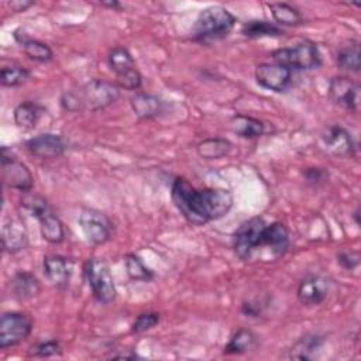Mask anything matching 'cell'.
I'll return each instance as SVG.
<instances>
[{
	"instance_id": "cell-13",
	"label": "cell",
	"mask_w": 361,
	"mask_h": 361,
	"mask_svg": "<svg viewBox=\"0 0 361 361\" xmlns=\"http://www.w3.org/2000/svg\"><path fill=\"white\" fill-rule=\"evenodd\" d=\"M329 97L336 106L357 111L360 106V85L347 76H334L329 83Z\"/></svg>"
},
{
	"instance_id": "cell-29",
	"label": "cell",
	"mask_w": 361,
	"mask_h": 361,
	"mask_svg": "<svg viewBox=\"0 0 361 361\" xmlns=\"http://www.w3.org/2000/svg\"><path fill=\"white\" fill-rule=\"evenodd\" d=\"M268 7L276 25L295 27L303 23L302 14L288 3H271L268 4Z\"/></svg>"
},
{
	"instance_id": "cell-6",
	"label": "cell",
	"mask_w": 361,
	"mask_h": 361,
	"mask_svg": "<svg viewBox=\"0 0 361 361\" xmlns=\"http://www.w3.org/2000/svg\"><path fill=\"white\" fill-rule=\"evenodd\" d=\"M85 276L93 296L100 303H111L116 299V286L109 265L102 258H90L85 264Z\"/></svg>"
},
{
	"instance_id": "cell-38",
	"label": "cell",
	"mask_w": 361,
	"mask_h": 361,
	"mask_svg": "<svg viewBox=\"0 0 361 361\" xmlns=\"http://www.w3.org/2000/svg\"><path fill=\"white\" fill-rule=\"evenodd\" d=\"M103 6H107V7H111V8H120L121 4L117 3V1H113V3H102Z\"/></svg>"
},
{
	"instance_id": "cell-39",
	"label": "cell",
	"mask_w": 361,
	"mask_h": 361,
	"mask_svg": "<svg viewBox=\"0 0 361 361\" xmlns=\"http://www.w3.org/2000/svg\"><path fill=\"white\" fill-rule=\"evenodd\" d=\"M358 214H360V212H358V209L354 212V219H355V223L357 224H360V220H358Z\"/></svg>"
},
{
	"instance_id": "cell-1",
	"label": "cell",
	"mask_w": 361,
	"mask_h": 361,
	"mask_svg": "<svg viewBox=\"0 0 361 361\" xmlns=\"http://www.w3.org/2000/svg\"><path fill=\"white\" fill-rule=\"evenodd\" d=\"M171 197L180 214L195 226L221 219L228 213L234 202L230 190L217 188L196 189L180 176L172 182Z\"/></svg>"
},
{
	"instance_id": "cell-9",
	"label": "cell",
	"mask_w": 361,
	"mask_h": 361,
	"mask_svg": "<svg viewBox=\"0 0 361 361\" xmlns=\"http://www.w3.org/2000/svg\"><path fill=\"white\" fill-rule=\"evenodd\" d=\"M32 331V319L23 312H6L0 319V348L23 343Z\"/></svg>"
},
{
	"instance_id": "cell-19",
	"label": "cell",
	"mask_w": 361,
	"mask_h": 361,
	"mask_svg": "<svg viewBox=\"0 0 361 361\" xmlns=\"http://www.w3.org/2000/svg\"><path fill=\"white\" fill-rule=\"evenodd\" d=\"M44 275L55 286H66L69 283L73 262L62 255H47L44 258Z\"/></svg>"
},
{
	"instance_id": "cell-17",
	"label": "cell",
	"mask_w": 361,
	"mask_h": 361,
	"mask_svg": "<svg viewBox=\"0 0 361 361\" xmlns=\"http://www.w3.org/2000/svg\"><path fill=\"white\" fill-rule=\"evenodd\" d=\"M28 234L24 223L17 217H7L1 226V245L7 252H17L27 247Z\"/></svg>"
},
{
	"instance_id": "cell-36",
	"label": "cell",
	"mask_w": 361,
	"mask_h": 361,
	"mask_svg": "<svg viewBox=\"0 0 361 361\" xmlns=\"http://www.w3.org/2000/svg\"><path fill=\"white\" fill-rule=\"evenodd\" d=\"M305 179L312 185H320L324 183L329 178V172L323 168H307L305 172Z\"/></svg>"
},
{
	"instance_id": "cell-31",
	"label": "cell",
	"mask_w": 361,
	"mask_h": 361,
	"mask_svg": "<svg viewBox=\"0 0 361 361\" xmlns=\"http://www.w3.org/2000/svg\"><path fill=\"white\" fill-rule=\"evenodd\" d=\"M30 75L31 72L27 68L21 65H10V66L1 68L0 82H1V86L4 87H16L27 82Z\"/></svg>"
},
{
	"instance_id": "cell-14",
	"label": "cell",
	"mask_w": 361,
	"mask_h": 361,
	"mask_svg": "<svg viewBox=\"0 0 361 361\" xmlns=\"http://www.w3.org/2000/svg\"><path fill=\"white\" fill-rule=\"evenodd\" d=\"M331 282L322 275H306L298 285L296 295L299 300L306 306H316L323 303L330 292Z\"/></svg>"
},
{
	"instance_id": "cell-25",
	"label": "cell",
	"mask_w": 361,
	"mask_h": 361,
	"mask_svg": "<svg viewBox=\"0 0 361 361\" xmlns=\"http://www.w3.org/2000/svg\"><path fill=\"white\" fill-rule=\"evenodd\" d=\"M258 345L257 334L245 327L233 333L228 343L224 347V354H245L255 350Z\"/></svg>"
},
{
	"instance_id": "cell-37",
	"label": "cell",
	"mask_w": 361,
	"mask_h": 361,
	"mask_svg": "<svg viewBox=\"0 0 361 361\" xmlns=\"http://www.w3.org/2000/svg\"><path fill=\"white\" fill-rule=\"evenodd\" d=\"M32 4H34L32 1H13V3H10L11 8H14L16 11H24L27 7H30Z\"/></svg>"
},
{
	"instance_id": "cell-22",
	"label": "cell",
	"mask_w": 361,
	"mask_h": 361,
	"mask_svg": "<svg viewBox=\"0 0 361 361\" xmlns=\"http://www.w3.org/2000/svg\"><path fill=\"white\" fill-rule=\"evenodd\" d=\"M14 38L28 58L37 62H49L54 58L52 49L45 42L27 37L24 32H21V30L14 31Z\"/></svg>"
},
{
	"instance_id": "cell-35",
	"label": "cell",
	"mask_w": 361,
	"mask_h": 361,
	"mask_svg": "<svg viewBox=\"0 0 361 361\" xmlns=\"http://www.w3.org/2000/svg\"><path fill=\"white\" fill-rule=\"evenodd\" d=\"M337 262L345 269H355L360 265V254L357 251H340Z\"/></svg>"
},
{
	"instance_id": "cell-12",
	"label": "cell",
	"mask_w": 361,
	"mask_h": 361,
	"mask_svg": "<svg viewBox=\"0 0 361 361\" xmlns=\"http://www.w3.org/2000/svg\"><path fill=\"white\" fill-rule=\"evenodd\" d=\"M255 80L264 89L281 93L292 83V71L276 62L259 63L255 69Z\"/></svg>"
},
{
	"instance_id": "cell-15",
	"label": "cell",
	"mask_w": 361,
	"mask_h": 361,
	"mask_svg": "<svg viewBox=\"0 0 361 361\" xmlns=\"http://www.w3.org/2000/svg\"><path fill=\"white\" fill-rule=\"evenodd\" d=\"M25 147L31 155L39 159H54L65 152L63 140L52 133H44L30 138L25 142Z\"/></svg>"
},
{
	"instance_id": "cell-3",
	"label": "cell",
	"mask_w": 361,
	"mask_h": 361,
	"mask_svg": "<svg viewBox=\"0 0 361 361\" xmlns=\"http://www.w3.org/2000/svg\"><path fill=\"white\" fill-rule=\"evenodd\" d=\"M23 207L39 221V231L44 240L51 244H59L65 238V230L61 219L54 213L45 197L39 195H25L21 200Z\"/></svg>"
},
{
	"instance_id": "cell-10",
	"label": "cell",
	"mask_w": 361,
	"mask_h": 361,
	"mask_svg": "<svg viewBox=\"0 0 361 361\" xmlns=\"http://www.w3.org/2000/svg\"><path fill=\"white\" fill-rule=\"evenodd\" d=\"M1 180L4 186L20 192H30L34 183L28 166L16 159L6 147L1 148Z\"/></svg>"
},
{
	"instance_id": "cell-33",
	"label": "cell",
	"mask_w": 361,
	"mask_h": 361,
	"mask_svg": "<svg viewBox=\"0 0 361 361\" xmlns=\"http://www.w3.org/2000/svg\"><path fill=\"white\" fill-rule=\"evenodd\" d=\"M59 353H61V343L55 338L45 340V341H38L30 348V355L41 357V358L56 355Z\"/></svg>"
},
{
	"instance_id": "cell-21",
	"label": "cell",
	"mask_w": 361,
	"mask_h": 361,
	"mask_svg": "<svg viewBox=\"0 0 361 361\" xmlns=\"http://www.w3.org/2000/svg\"><path fill=\"white\" fill-rule=\"evenodd\" d=\"M323 345V337L319 334H306L300 337L289 350V357L292 360H302L309 361L319 357V353L322 351Z\"/></svg>"
},
{
	"instance_id": "cell-2",
	"label": "cell",
	"mask_w": 361,
	"mask_h": 361,
	"mask_svg": "<svg viewBox=\"0 0 361 361\" xmlns=\"http://www.w3.org/2000/svg\"><path fill=\"white\" fill-rule=\"evenodd\" d=\"M235 25V17L221 6L203 8L193 27V39L199 42H212L226 38Z\"/></svg>"
},
{
	"instance_id": "cell-16",
	"label": "cell",
	"mask_w": 361,
	"mask_h": 361,
	"mask_svg": "<svg viewBox=\"0 0 361 361\" xmlns=\"http://www.w3.org/2000/svg\"><path fill=\"white\" fill-rule=\"evenodd\" d=\"M323 144L329 152L336 157H351L354 155L355 145L351 134L341 126H330L322 135Z\"/></svg>"
},
{
	"instance_id": "cell-5",
	"label": "cell",
	"mask_w": 361,
	"mask_h": 361,
	"mask_svg": "<svg viewBox=\"0 0 361 361\" xmlns=\"http://www.w3.org/2000/svg\"><path fill=\"white\" fill-rule=\"evenodd\" d=\"M272 59L276 63H281L286 68L303 71V69H313L320 66L322 56L319 48L312 41H302L295 47L289 48H279L272 52Z\"/></svg>"
},
{
	"instance_id": "cell-20",
	"label": "cell",
	"mask_w": 361,
	"mask_h": 361,
	"mask_svg": "<svg viewBox=\"0 0 361 361\" xmlns=\"http://www.w3.org/2000/svg\"><path fill=\"white\" fill-rule=\"evenodd\" d=\"M130 106L137 117L147 120L158 117L164 111V102L159 97L144 92L135 93L130 99Z\"/></svg>"
},
{
	"instance_id": "cell-4",
	"label": "cell",
	"mask_w": 361,
	"mask_h": 361,
	"mask_svg": "<svg viewBox=\"0 0 361 361\" xmlns=\"http://www.w3.org/2000/svg\"><path fill=\"white\" fill-rule=\"evenodd\" d=\"M76 94L80 110L97 111L109 107L120 97V87L103 79H92L76 90Z\"/></svg>"
},
{
	"instance_id": "cell-34",
	"label": "cell",
	"mask_w": 361,
	"mask_h": 361,
	"mask_svg": "<svg viewBox=\"0 0 361 361\" xmlns=\"http://www.w3.org/2000/svg\"><path fill=\"white\" fill-rule=\"evenodd\" d=\"M159 323V313L157 312H145L137 316L134 323L131 324V333H144L151 330Z\"/></svg>"
},
{
	"instance_id": "cell-18",
	"label": "cell",
	"mask_w": 361,
	"mask_h": 361,
	"mask_svg": "<svg viewBox=\"0 0 361 361\" xmlns=\"http://www.w3.org/2000/svg\"><path fill=\"white\" fill-rule=\"evenodd\" d=\"M289 230L283 223L274 221L265 226L261 247H267L274 258L283 257L289 250Z\"/></svg>"
},
{
	"instance_id": "cell-30",
	"label": "cell",
	"mask_w": 361,
	"mask_h": 361,
	"mask_svg": "<svg viewBox=\"0 0 361 361\" xmlns=\"http://www.w3.org/2000/svg\"><path fill=\"white\" fill-rule=\"evenodd\" d=\"M241 31L245 37H250V38L283 35V30L279 25L265 20H250L243 25Z\"/></svg>"
},
{
	"instance_id": "cell-26",
	"label": "cell",
	"mask_w": 361,
	"mask_h": 361,
	"mask_svg": "<svg viewBox=\"0 0 361 361\" xmlns=\"http://www.w3.org/2000/svg\"><path fill=\"white\" fill-rule=\"evenodd\" d=\"M233 149V144L220 137H213V138H206L200 141L196 147L197 155L203 159H220L226 155L230 154Z\"/></svg>"
},
{
	"instance_id": "cell-24",
	"label": "cell",
	"mask_w": 361,
	"mask_h": 361,
	"mask_svg": "<svg viewBox=\"0 0 361 361\" xmlns=\"http://www.w3.org/2000/svg\"><path fill=\"white\" fill-rule=\"evenodd\" d=\"M231 130L241 138H258L265 131V124L255 117L245 116V114H235L230 121Z\"/></svg>"
},
{
	"instance_id": "cell-32",
	"label": "cell",
	"mask_w": 361,
	"mask_h": 361,
	"mask_svg": "<svg viewBox=\"0 0 361 361\" xmlns=\"http://www.w3.org/2000/svg\"><path fill=\"white\" fill-rule=\"evenodd\" d=\"M124 264H126L127 275L133 281H145L147 282L154 278V272L148 267H145L142 259L135 254H127Z\"/></svg>"
},
{
	"instance_id": "cell-28",
	"label": "cell",
	"mask_w": 361,
	"mask_h": 361,
	"mask_svg": "<svg viewBox=\"0 0 361 361\" xmlns=\"http://www.w3.org/2000/svg\"><path fill=\"white\" fill-rule=\"evenodd\" d=\"M337 66L343 71L358 72L361 69V52L358 41H350L343 45L336 56Z\"/></svg>"
},
{
	"instance_id": "cell-7",
	"label": "cell",
	"mask_w": 361,
	"mask_h": 361,
	"mask_svg": "<svg viewBox=\"0 0 361 361\" xmlns=\"http://www.w3.org/2000/svg\"><path fill=\"white\" fill-rule=\"evenodd\" d=\"M265 226L267 223L262 217H251L241 223L234 231L233 248L240 259H251L252 254L261 248Z\"/></svg>"
},
{
	"instance_id": "cell-8",
	"label": "cell",
	"mask_w": 361,
	"mask_h": 361,
	"mask_svg": "<svg viewBox=\"0 0 361 361\" xmlns=\"http://www.w3.org/2000/svg\"><path fill=\"white\" fill-rule=\"evenodd\" d=\"M111 71L117 75L118 87L127 90H138L142 85L141 73L135 68V62L130 51L124 47H114L107 55Z\"/></svg>"
},
{
	"instance_id": "cell-11",
	"label": "cell",
	"mask_w": 361,
	"mask_h": 361,
	"mask_svg": "<svg viewBox=\"0 0 361 361\" xmlns=\"http://www.w3.org/2000/svg\"><path fill=\"white\" fill-rule=\"evenodd\" d=\"M79 226L92 244H104L111 235V221L110 219L96 210V209H83L79 216Z\"/></svg>"
},
{
	"instance_id": "cell-27",
	"label": "cell",
	"mask_w": 361,
	"mask_h": 361,
	"mask_svg": "<svg viewBox=\"0 0 361 361\" xmlns=\"http://www.w3.org/2000/svg\"><path fill=\"white\" fill-rule=\"evenodd\" d=\"M41 113H42V107L38 103L32 100H25L14 109V123L20 128L31 130L37 126L41 117Z\"/></svg>"
},
{
	"instance_id": "cell-23",
	"label": "cell",
	"mask_w": 361,
	"mask_h": 361,
	"mask_svg": "<svg viewBox=\"0 0 361 361\" xmlns=\"http://www.w3.org/2000/svg\"><path fill=\"white\" fill-rule=\"evenodd\" d=\"M11 290L18 300H27L37 296L41 290V286L35 275L27 271H20L13 276Z\"/></svg>"
}]
</instances>
